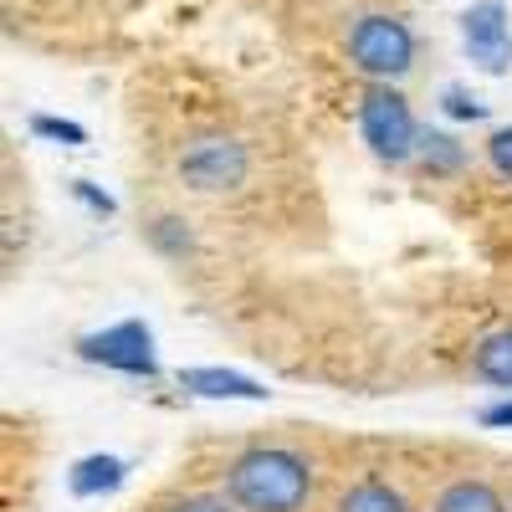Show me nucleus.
<instances>
[{"mask_svg":"<svg viewBox=\"0 0 512 512\" xmlns=\"http://www.w3.org/2000/svg\"><path fill=\"white\" fill-rule=\"evenodd\" d=\"M461 41H466V57H472L482 72H507V62H512V26H507L502 0H477V6L461 16Z\"/></svg>","mask_w":512,"mask_h":512,"instance_id":"5","label":"nucleus"},{"mask_svg":"<svg viewBox=\"0 0 512 512\" xmlns=\"http://www.w3.org/2000/svg\"><path fill=\"white\" fill-rule=\"evenodd\" d=\"M31 134L57 139V144H88V128H82V123H72V118H47V113L31 118Z\"/></svg>","mask_w":512,"mask_h":512,"instance_id":"13","label":"nucleus"},{"mask_svg":"<svg viewBox=\"0 0 512 512\" xmlns=\"http://www.w3.org/2000/svg\"><path fill=\"white\" fill-rule=\"evenodd\" d=\"M180 175L195 190H231L246 175V149L236 139H195L180 154Z\"/></svg>","mask_w":512,"mask_h":512,"instance_id":"6","label":"nucleus"},{"mask_svg":"<svg viewBox=\"0 0 512 512\" xmlns=\"http://www.w3.org/2000/svg\"><path fill=\"white\" fill-rule=\"evenodd\" d=\"M482 420L487 425H512V405H492V410H482Z\"/></svg>","mask_w":512,"mask_h":512,"instance_id":"19","label":"nucleus"},{"mask_svg":"<svg viewBox=\"0 0 512 512\" xmlns=\"http://www.w3.org/2000/svg\"><path fill=\"white\" fill-rule=\"evenodd\" d=\"M72 195H77L82 205H88V210H93V216H113V210H118V205H113V195H103V190H93L88 180H77V185H72Z\"/></svg>","mask_w":512,"mask_h":512,"instance_id":"17","label":"nucleus"},{"mask_svg":"<svg viewBox=\"0 0 512 512\" xmlns=\"http://www.w3.org/2000/svg\"><path fill=\"white\" fill-rule=\"evenodd\" d=\"M441 108H446L451 118H472V123H477V118L487 113V108H482V103H477L472 93H461V88H446V98H441Z\"/></svg>","mask_w":512,"mask_h":512,"instance_id":"16","label":"nucleus"},{"mask_svg":"<svg viewBox=\"0 0 512 512\" xmlns=\"http://www.w3.org/2000/svg\"><path fill=\"white\" fill-rule=\"evenodd\" d=\"M226 492L241 512H297L313 492V472L303 456H292L282 446H262L231 461Z\"/></svg>","mask_w":512,"mask_h":512,"instance_id":"1","label":"nucleus"},{"mask_svg":"<svg viewBox=\"0 0 512 512\" xmlns=\"http://www.w3.org/2000/svg\"><path fill=\"white\" fill-rule=\"evenodd\" d=\"M169 512H241L236 502H221V497H185V502H175Z\"/></svg>","mask_w":512,"mask_h":512,"instance_id":"18","label":"nucleus"},{"mask_svg":"<svg viewBox=\"0 0 512 512\" xmlns=\"http://www.w3.org/2000/svg\"><path fill=\"white\" fill-rule=\"evenodd\" d=\"M415 154H420V164L431 169V175H456V169L466 164V149L451 134H420Z\"/></svg>","mask_w":512,"mask_h":512,"instance_id":"12","label":"nucleus"},{"mask_svg":"<svg viewBox=\"0 0 512 512\" xmlns=\"http://www.w3.org/2000/svg\"><path fill=\"white\" fill-rule=\"evenodd\" d=\"M180 390H190L200 400H267L262 384L236 369H180Z\"/></svg>","mask_w":512,"mask_h":512,"instance_id":"7","label":"nucleus"},{"mask_svg":"<svg viewBox=\"0 0 512 512\" xmlns=\"http://www.w3.org/2000/svg\"><path fill=\"white\" fill-rule=\"evenodd\" d=\"M338 512H410L405 497L395 487H384V482H359L344 492V502H338Z\"/></svg>","mask_w":512,"mask_h":512,"instance_id":"11","label":"nucleus"},{"mask_svg":"<svg viewBox=\"0 0 512 512\" xmlns=\"http://www.w3.org/2000/svg\"><path fill=\"white\" fill-rule=\"evenodd\" d=\"M431 512H507V507H502V497H497L487 482H451V487L436 497Z\"/></svg>","mask_w":512,"mask_h":512,"instance_id":"9","label":"nucleus"},{"mask_svg":"<svg viewBox=\"0 0 512 512\" xmlns=\"http://www.w3.org/2000/svg\"><path fill=\"white\" fill-rule=\"evenodd\" d=\"M349 57L369 77H405L415 62V36L395 16H364L349 31Z\"/></svg>","mask_w":512,"mask_h":512,"instance_id":"3","label":"nucleus"},{"mask_svg":"<svg viewBox=\"0 0 512 512\" xmlns=\"http://www.w3.org/2000/svg\"><path fill=\"white\" fill-rule=\"evenodd\" d=\"M359 128H364V144L374 149V159L384 164H405L420 144V128L405 108V98L395 88H369L359 103Z\"/></svg>","mask_w":512,"mask_h":512,"instance_id":"2","label":"nucleus"},{"mask_svg":"<svg viewBox=\"0 0 512 512\" xmlns=\"http://www.w3.org/2000/svg\"><path fill=\"white\" fill-rule=\"evenodd\" d=\"M149 236H154V246H159V251H185V246H190V231H185L180 221H169V216H164V221H154V226H149Z\"/></svg>","mask_w":512,"mask_h":512,"instance_id":"14","label":"nucleus"},{"mask_svg":"<svg viewBox=\"0 0 512 512\" xmlns=\"http://www.w3.org/2000/svg\"><path fill=\"white\" fill-rule=\"evenodd\" d=\"M77 354L82 359H93V364H108L118 374H139V379H154L159 374V359H154V338L144 323H113L103 333H88V338H77Z\"/></svg>","mask_w":512,"mask_h":512,"instance_id":"4","label":"nucleus"},{"mask_svg":"<svg viewBox=\"0 0 512 512\" xmlns=\"http://www.w3.org/2000/svg\"><path fill=\"white\" fill-rule=\"evenodd\" d=\"M118 482H123V461H118V456H88V461H77L72 477H67L72 497H103V492H113Z\"/></svg>","mask_w":512,"mask_h":512,"instance_id":"8","label":"nucleus"},{"mask_svg":"<svg viewBox=\"0 0 512 512\" xmlns=\"http://www.w3.org/2000/svg\"><path fill=\"white\" fill-rule=\"evenodd\" d=\"M487 159L502 180H512V128H497V134L487 139Z\"/></svg>","mask_w":512,"mask_h":512,"instance_id":"15","label":"nucleus"},{"mask_svg":"<svg viewBox=\"0 0 512 512\" xmlns=\"http://www.w3.org/2000/svg\"><path fill=\"white\" fill-rule=\"evenodd\" d=\"M472 369H477L487 384H502V390H512V333H492L487 344L472 354Z\"/></svg>","mask_w":512,"mask_h":512,"instance_id":"10","label":"nucleus"}]
</instances>
